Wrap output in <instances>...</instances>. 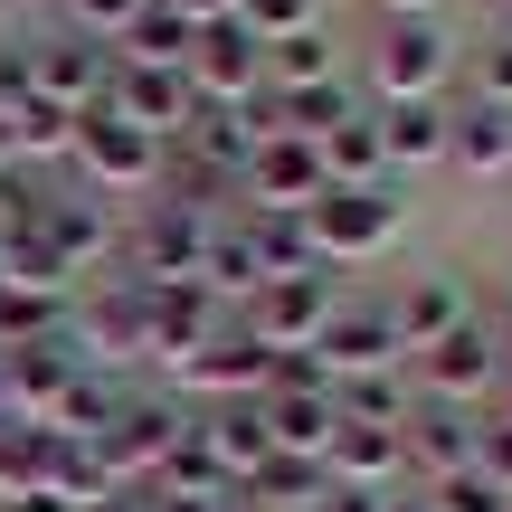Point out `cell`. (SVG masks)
Returning a JSON list of instances; mask_svg holds the SVG:
<instances>
[{"instance_id":"17","label":"cell","mask_w":512,"mask_h":512,"mask_svg":"<svg viewBox=\"0 0 512 512\" xmlns=\"http://www.w3.org/2000/svg\"><path fill=\"white\" fill-rule=\"evenodd\" d=\"M181 389H200V399H219V408H238V399H266V380H275V351L266 342H247L238 323L219 332L209 351H190L181 370H171Z\"/></svg>"},{"instance_id":"20","label":"cell","mask_w":512,"mask_h":512,"mask_svg":"<svg viewBox=\"0 0 512 512\" xmlns=\"http://www.w3.org/2000/svg\"><path fill=\"white\" fill-rule=\"evenodd\" d=\"M446 171H465V181H512V114L475 105V95H446Z\"/></svg>"},{"instance_id":"1","label":"cell","mask_w":512,"mask_h":512,"mask_svg":"<svg viewBox=\"0 0 512 512\" xmlns=\"http://www.w3.org/2000/svg\"><path fill=\"white\" fill-rule=\"evenodd\" d=\"M446 95H456V29L446 19H380L370 105H446Z\"/></svg>"},{"instance_id":"2","label":"cell","mask_w":512,"mask_h":512,"mask_svg":"<svg viewBox=\"0 0 512 512\" xmlns=\"http://www.w3.org/2000/svg\"><path fill=\"white\" fill-rule=\"evenodd\" d=\"M408 228V190L399 181H370V190H323V200L304 209V238L323 266H370V256H389Z\"/></svg>"},{"instance_id":"33","label":"cell","mask_w":512,"mask_h":512,"mask_svg":"<svg viewBox=\"0 0 512 512\" xmlns=\"http://www.w3.org/2000/svg\"><path fill=\"white\" fill-rule=\"evenodd\" d=\"M323 76H342V48H332V29H304V38H275V48H266V86H275V95L323 86Z\"/></svg>"},{"instance_id":"24","label":"cell","mask_w":512,"mask_h":512,"mask_svg":"<svg viewBox=\"0 0 512 512\" xmlns=\"http://www.w3.org/2000/svg\"><path fill=\"white\" fill-rule=\"evenodd\" d=\"M152 494H190V503H228L238 484H228V465H219V446H209V427L190 418L181 437H171V456H162V475H152Z\"/></svg>"},{"instance_id":"8","label":"cell","mask_w":512,"mask_h":512,"mask_svg":"<svg viewBox=\"0 0 512 512\" xmlns=\"http://www.w3.org/2000/svg\"><path fill=\"white\" fill-rule=\"evenodd\" d=\"M105 114H124L133 133H152V143L171 152L190 124H200V86H190V67H133V57H114Z\"/></svg>"},{"instance_id":"41","label":"cell","mask_w":512,"mask_h":512,"mask_svg":"<svg viewBox=\"0 0 512 512\" xmlns=\"http://www.w3.org/2000/svg\"><path fill=\"white\" fill-rule=\"evenodd\" d=\"M475 475H494L503 494H512V418H484V437H475Z\"/></svg>"},{"instance_id":"46","label":"cell","mask_w":512,"mask_h":512,"mask_svg":"<svg viewBox=\"0 0 512 512\" xmlns=\"http://www.w3.org/2000/svg\"><path fill=\"white\" fill-rule=\"evenodd\" d=\"M143 512H219V503H190V494H152V484H143Z\"/></svg>"},{"instance_id":"36","label":"cell","mask_w":512,"mask_h":512,"mask_svg":"<svg viewBox=\"0 0 512 512\" xmlns=\"http://www.w3.org/2000/svg\"><path fill=\"white\" fill-rule=\"evenodd\" d=\"M238 19L256 29V48H275V38H304V29H323V0H238Z\"/></svg>"},{"instance_id":"39","label":"cell","mask_w":512,"mask_h":512,"mask_svg":"<svg viewBox=\"0 0 512 512\" xmlns=\"http://www.w3.org/2000/svg\"><path fill=\"white\" fill-rule=\"evenodd\" d=\"M418 494L437 503V512H512V494H503L494 475H475V465H465V475H446V484H418Z\"/></svg>"},{"instance_id":"48","label":"cell","mask_w":512,"mask_h":512,"mask_svg":"<svg viewBox=\"0 0 512 512\" xmlns=\"http://www.w3.org/2000/svg\"><path fill=\"white\" fill-rule=\"evenodd\" d=\"M484 418H512V370L494 380V399H484Z\"/></svg>"},{"instance_id":"4","label":"cell","mask_w":512,"mask_h":512,"mask_svg":"<svg viewBox=\"0 0 512 512\" xmlns=\"http://www.w3.org/2000/svg\"><path fill=\"white\" fill-rule=\"evenodd\" d=\"M332 304H342V285H332V275H275V285H256L247 304H238V332H247V342H266L275 361H285V351H313V342H323Z\"/></svg>"},{"instance_id":"26","label":"cell","mask_w":512,"mask_h":512,"mask_svg":"<svg viewBox=\"0 0 512 512\" xmlns=\"http://www.w3.org/2000/svg\"><path fill=\"white\" fill-rule=\"evenodd\" d=\"M76 124H86V114L19 95V105H10V171L19 162H76Z\"/></svg>"},{"instance_id":"9","label":"cell","mask_w":512,"mask_h":512,"mask_svg":"<svg viewBox=\"0 0 512 512\" xmlns=\"http://www.w3.org/2000/svg\"><path fill=\"white\" fill-rule=\"evenodd\" d=\"M76 370H95L86 342H76V323L57 332V342L0 351V399H10V418H19V427H57V399L76 389Z\"/></svg>"},{"instance_id":"37","label":"cell","mask_w":512,"mask_h":512,"mask_svg":"<svg viewBox=\"0 0 512 512\" xmlns=\"http://www.w3.org/2000/svg\"><path fill=\"white\" fill-rule=\"evenodd\" d=\"M143 10H152V0H67V29L95 38V48H124V29H133Z\"/></svg>"},{"instance_id":"13","label":"cell","mask_w":512,"mask_h":512,"mask_svg":"<svg viewBox=\"0 0 512 512\" xmlns=\"http://www.w3.org/2000/svg\"><path fill=\"white\" fill-rule=\"evenodd\" d=\"M190 86H200V105H247L256 86H266V48H256L247 19H209V29H190Z\"/></svg>"},{"instance_id":"29","label":"cell","mask_w":512,"mask_h":512,"mask_svg":"<svg viewBox=\"0 0 512 512\" xmlns=\"http://www.w3.org/2000/svg\"><path fill=\"white\" fill-rule=\"evenodd\" d=\"M0 285H29V294H67L76 304V266L57 256L38 228H0Z\"/></svg>"},{"instance_id":"21","label":"cell","mask_w":512,"mask_h":512,"mask_svg":"<svg viewBox=\"0 0 512 512\" xmlns=\"http://www.w3.org/2000/svg\"><path fill=\"white\" fill-rule=\"evenodd\" d=\"M370 124H380L389 181H408V171H446V105H370Z\"/></svg>"},{"instance_id":"45","label":"cell","mask_w":512,"mask_h":512,"mask_svg":"<svg viewBox=\"0 0 512 512\" xmlns=\"http://www.w3.org/2000/svg\"><path fill=\"white\" fill-rule=\"evenodd\" d=\"M370 10H380V19H437L446 0H370Z\"/></svg>"},{"instance_id":"16","label":"cell","mask_w":512,"mask_h":512,"mask_svg":"<svg viewBox=\"0 0 512 512\" xmlns=\"http://www.w3.org/2000/svg\"><path fill=\"white\" fill-rule=\"evenodd\" d=\"M475 437H484V408L418 399V408H408V427H399V446H408V475H418V484H446V475H465V465H475Z\"/></svg>"},{"instance_id":"49","label":"cell","mask_w":512,"mask_h":512,"mask_svg":"<svg viewBox=\"0 0 512 512\" xmlns=\"http://www.w3.org/2000/svg\"><path fill=\"white\" fill-rule=\"evenodd\" d=\"M86 512H143V494H105V503H86Z\"/></svg>"},{"instance_id":"14","label":"cell","mask_w":512,"mask_h":512,"mask_svg":"<svg viewBox=\"0 0 512 512\" xmlns=\"http://www.w3.org/2000/svg\"><path fill=\"white\" fill-rule=\"evenodd\" d=\"M29 228H38V238H48L57 256H67L76 275H86V266H105V256L124 247V219H114V200H95L86 181L38 190V219H29Z\"/></svg>"},{"instance_id":"10","label":"cell","mask_w":512,"mask_h":512,"mask_svg":"<svg viewBox=\"0 0 512 512\" xmlns=\"http://www.w3.org/2000/svg\"><path fill=\"white\" fill-rule=\"evenodd\" d=\"M105 86H114V48H95V38H76V29L29 38V95H38V105L105 114Z\"/></svg>"},{"instance_id":"12","label":"cell","mask_w":512,"mask_h":512,"mask_svg":"<svg viewBox=\"0 0 512 512\" xmlns=\"http://www.w3.org/2000/svg\"><path fill=\"white\" fill-rule=\"evenodd\" d=\"M143 323H152V361H162V370H181L190 351H209L228 323H238V313H228L219 294L190 275V285H143Z\"/></svg>"},{"instance_id":"40","label":"cell","mask_w":512,"mask_h":512,"mask_svg":"<svg viewBox=\"0 0 512 512\" xmlns=\"http://www.w3.org/2000/svg\"><path fill=\"white\" fill-rule=\"evenodd\" d=\"M29 446H38V427H19V418H0V503L29 484Z\"/></svg>"},{"instance_id":"34","label":"cell","mask_w":512,"mask_h":512,"mask_svg":"<svg viewBox=\"0 0 512 512\" xmlns=\"http://www.w3.org/2000/svg\"><path fill=\"white\" fill-rule=\"evenodd\" d=\"M124 399H133V389H114L105 370H76V389H67V399H57V437L95 446V437H105V427H114V408H124Z\"/></svg>"},{"instance_id":"42","label":"cell","mask_w":512,"mask_h":512,"mask_svg":"<svg viewBox=\"0 0 512 512\" xmlns=\"http://www.w3.org/2000/svg\"><path fill=\"white\" fill-rule=\"evenodd\" d=\"M171 10H181L190 29H209V19H238V0H171Z\"/></svg>"},{"instance_id":"38","label":"cell","mask_w":512,"mask_h":512,"mask_svg":"<svg viewBox=\"0 0 512 512\" xmlns=\"http://www.w3.org/2000/svg\"><path fill=\"white\" fill-rule=\"evenodd\" d=\"M465 95H475V105H503L512 114V29H494L475 48V67H465Z\"/></svg>"},{"instance_id":"44","label":"cell","mask_w":512,"mask_h":512,"mask_svg":"<svg viewBox=\"0 0 512 512\" xmlns=\"http://www.w3.org/2000/svg\"><path fill=\"white\" fill-rule=\"evenodd\" d=\"M484 332H494V351H503V370H512V294H503L494 313H484Z\"/></svg>"},{"instance_id":"25","label":"cell","mask_w":512,"mask_h":512,"mask_svg":"<svg viewBox=\"0 0 512 512\" xmlns=\"http://www.w3.org/2000/svg\"><path fill=\"white\" fill-rule=\"evenodd\" d=\"M238 228H247V247H256V275H332L323 256H313V238H304V219H275V209H238Z\"/></svg>"},{"instance_id":"43","label":"cell","mask_w":512,"mask_h":512,"mask_svg":"<svg viewBox=\"0 0 512 512\" xmlns=\"http://www.w3.org/2000/svg\"><path fill=\"white\" fill-rule=\"evenodd\" d=\"M313 512H380V494H342V484H323V503Z\"/></svg>"},{"instance_id":"19","label":"cell","mask_w":512,"mask_h":512,"mask_svg":"<svg viewBox=\"0 0 512 512\" xmlns=\"http://www.w3.org/2000/svg\"><path fill=\"white\" fill-rule=\"evenodd\" d=\"M313 361H323V380H361V370H399V332H389L380 304H332L323 342H313Z\"/></svg>"},{"instance_id":"11","label":"cell","mask_w":512,"mask_h":512,"mask_svg":"<svg viewBox=\"0 0 512 512\" xmlns=\"http://www.w3.org/2000/svg\"><path fill=\"white\" fill-rule=\"evenodd\" d=\"M323 190H332V181H323V152L294 143V133H266L256 162L238 171V209H275V219H304Z\"/></svg>"},{"instance_id":"35","label":"cell","mask_w":512,"mask_h":512,"mask_svg":"<svg viewBox=\"0 0 512 512\" xmlns=\"http://www.w3.org/2000/svg\"><path fill=\"white\" fill-rule=\"evenodd\" d=\"M114 57H133V67H181V57H190V19L171 10V0H152V10L124 29V48H114Z\"/></svg>"},{"instance_id":"6","label":"cell","mask_w":512,"mask_h":512,"mask_svg":"<svg viewBox=\"0 0 512 512\" xmlns=\"http://www.w3.org/2000/svg\"><path fill=\"white\" fill-rule=\"evenodd\" d=\"M494 380H503V351H494V332H484V313H465L446 342H427L418 361H408V389H418V399H446V408H484Z\"/></svg>"},{"instance_id":"28","label":"cell","mask_w":512,"mask_h":512,"mask_svg":"<svg viewBox=\"0 0 512 512\" xmlns=\"http://www.w3.org/2000/svg\"><path fill=\"white\" fill-rule=\"evenodd\" d=\"M332 408H342L351 427H408V408H418L408 361L399 370H361V380H332Z\"/></svg>"},{"instance_id":"30","label":"cell","mask_w":512,"mask_h":512,"mask_svg":"<svg viewBox=\"0 0 512 512\" xmlns=\"http://www.w3.org/2000/svg\"><path fill=\"white\" fill-rule=\"evenodd\" d=\"M209 427V446H219V465H228V484H247L256 465L275 456V437H266V408L238 399V408H219V418H200Z\"/></svg>"},{"instance_id":"32","label":"cell","mask_w":512,"mask_h":512,"mask_svg":"<svg viewBox=\"0 0 512 512\" xmlns=\"http://www.w3.org/2000/svg\"><path fill=\"white\" fill-rule=\"evenodd\" d=\"M76 323L67 294H29V285H0V351H29V342H57Z\"/></svg>"},{"instance_id":"15","label":"cell","mask_w":512,"mask_h":512,"mask_svg":"<svg viewBox=\"0 0 512 512\" xmlns=\"http://www.w3.org/2000/svg\"><path fill=\"white\" fill-rule=\"evenodd\" d=\"M380 313H389V332H399V361H418V351L446 342L475 304H465V275L456 266H427V275H408L399 294H380Z\"/></svg>"},{"instance_id":"18","label":"cell","mask_w":512,"mask_h":512,"mask_svg":"<svg viewBox=\"0 0 512 512\" xmlns=\"http://www.w3.org/2000/svg\"><path fill=\"white\" fill-rule=\"evenodd\" d=\"M323 484H342V494H399L408 484V446H399V427H332V446H323Z\"/></svg>"},{"instance_id":"22","label":"cell","mask_w":512,"mask_h":512,"mask_svg":"<svg viewBox=\"0 0 512 512\" xmlns=\"http://www.w3.org/2000/svg\"><path fill=\"white\" fill-rule=\"evenodd\" d=\"M256 408H266V437H275V456H313V465H323L332 427H342L332 389H266Z\"/></svg>"},{"instance_id":"47","label":"cell","mask_w":512,"mask_h":512,"mask_svg":"<svg viewBox=\"0 0 512 512\" xmlns=\"http://www.w3.org/2000/svg\"><path fill=\"white\" fill-rule=\"evenodd\" d=\"M380 512H437V503H427V494H408V484H399V494H380Z\"/></svg>"},{"instance_id":"3","label":"cell","mask_w":512,"mask_h":512,"mask_svg":"<svg viewBox=\"0 0 512 512\" xmlns=\"http://www.w3.org/2000/svg\"><path fill=\"white\" fill-rule=\"evenodd\" d=\"M209 238H219V219H209V209L162 200V190H152V209L124 228V256H133L124 285H190V275L209 266Z\"/></svg>"},{"instance_id":"27","label":"cell","mask_w":512,"mask_h":512,"mask_svg":"<svg viewBox=\"0 0 512 512\" xmlns=\"http://www.w3.org/2000/svg\"><path fill=\"white\" fill-rule=\"evenodd\" d=\"M313 152H323V181H332V190H370V181H389V162H380V124H370V105L351 114V124H332V133H323Z\"/></svg>"},{"instance_id":"7","label":"cell","mask_w":512,"mask_h":512,"mask_svg":"<svg viewBox=\"0 0 512 512\" xmlns=\"http://www.w3.org/2000/svg\"><path fill=\"white\" fill-rule=\"evenodd\" d=\"M181 408L171 399H143V389H133L124 408H114V427L105 437H95V465H105V484L114 494H143L152 475H162V456H171V437H181Z\"/></svg>"},{"instance_id":"50","label":"cell","mask_w":512,"mask_h":512,"mask_svg":"<svg viewBox=\"0 0 512 512\" xmlns=\"http://www.w3.org/2000/svg\"><path fill=\"white\" fill-rule=\"evenodd\" d=\"M219 512H256V503H247V494H228V503H219Z\"/></svg>"},{"instance_id":"23","label":"cell","mask_w":512,"mask_h":512,"mask_svg":"<svg viewBox=\"0 0 512 512\" xmlns=\"http://www.w3.org/2000/svg\"><path fill=\"white\" fill-rule=\"evenodd\" d=\"M256 143H266V133H256V114H247V105H200V124H190V133H181L171 152H190L200 171L238 181V171L256 162Z\"/></svg>"},{"instance_id":"31","label":"cell","mask_w":512,"mask_h":512,"mask_svg":"<svg viewBox=\"0 0 512 512\" xmlns=\"http://www.w3.org/2000/svg\"><path fill=\"white\" fill-rule=\"evenodd\" d=\"M238 494L256 512H313V503H323V465H313V456H266Z\"/></svg>"},{"instance_id":"51","label":"cell","mask_w":512,"mask_h":512,"mask_svg":"<svg viewBox=\"0 0 512 512\" xmlns=\"http://www.w3.org/2000/svg\"><path fill=\"white\" fill-rule=\"evenodd\" d=\"M0 418H10V399H0Z\"/></svg>"},{"instance_id":"5","label":"cell","mask_w":512,"mask_h":512,"mask_svg":"<svg viewBox=\"0 0 512 512\" xmlns=\"http://www.w3.org/2000/svg\"><path fill=\"white\" fill-rule=\"evenodd\" d=\"M76 181L95 200H143V190H162V143L133 133L124 114H86L76 124Z\"/></svg>"}]
</instances>
